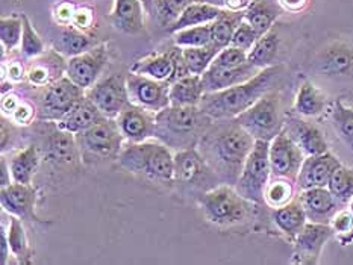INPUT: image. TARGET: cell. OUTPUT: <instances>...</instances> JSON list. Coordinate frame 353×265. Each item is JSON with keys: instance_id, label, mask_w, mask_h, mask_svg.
<instances>
[{"instance_id": "f6af8a7d", "label": "cell", "mask_w": 353, "mask_h": 265, "mask_svg": "<svg viewBox=\"0 0 353 265\" xmlns=\"http://www.w3.org/2000/svg\"><path fill=\"white\" fill-rule=\"evenodd\" d=\"M21 20H23V35H21V43H20V50L25 58L35 59L46 52L44 43L40 38V35L37 34L32 23H30V20L25 14L21 15Z\"/></svg>"}, {"instance_id": "ffe728a7", "label": "cell", "mask_w": 353, "mask_h": 265, "mask_svg": "<svg viewBox=\"0 0 353 265\" xmlns=\"http://www.w3.org/2000/svg\"><path fill=\"white\" fill-rule=\"evenodd\" d=\"M259 72L261 68L255 67L252 63H249V61L243 65L232 68L210 67L208 70L202 74L205 93H214V91H221L240 85V83H244L250 81L252 78H255Z\"/></svg>"}, {"instance_id": "c3c4849f", "label": "cell", "mask_w": 353, "mask_h": 265, "mask_svg": "<svg viewBox=\"0 0 353 265\" xmlns=\"http://www.w3.org/2000/svg\"><path fill=\"white\" fill-rule=\"evenodd\" d=\"M38 109L34 105H30L28 102H21L15 111L12 112V116L10 117L15 125L19 126H29L30 123H34V120L37 118Z\"/></svg>"}, {"instance_id": "6da1fadb", "label": "cell", "mask_w": 353, "mask_h": 265, "mask_svg": "<svg viewBox=\"0 0 353 265\" xmlns=\"http://www.w3.org/2000/svg\"><path fill=\"white\" fill-rule=\"evenodd\" d=\"M255 142L235 118L214 120L199 141L197 150L217 174L220 184L235 187Z\"/></svg>"}, {"instance_id": "f1b7e54d", "label": "cell", "mask_w": 353, "mask_h": 265, "mask_svg": "<svg viewBox=\"0 0 353 265\" xmlns=\"http://www.w3.org/2000/svg\"><path fill=\"white\" fill-rule=\"evenodd\" d=\"M327 100L323 91L314 85L312 82H303L299 88L294 100V111L301 117H319L326 111Z\"/></svg>"}, {"instance_id": "f907efd6", "label": "cell", "mask_w": 353, "mask_h": 265, "mask_svg": "<svg viewBox=\"0 0 353 265\" xmlns=\"http://www.w3.org/2000/svg\"><path fill=\"white\" fill-rule=\"evenodd\" d=\"M25 68H23L20 61H12L6 65V63L2 64V81L8 78V81L11 82H20L25 79Z\"/></svg>"}, {"instance_id": "74e56055", "label": "cell", "mask_w": 353, "mask_h": 265, "mask_svg": "<svg viewBox=\"0 0 353 265\" xmlns=\"http://www.w3.org/2000/svg\"><path fill=\"white\" fill-rule=\"evenodd\" d=\"M8 241H10L11 253L14 257H17L20 264H30V257H32V250L29 246V240L26 237L25 227L21 224V220L19 217L10 215V226H8Z\"/></svg>"}, {"instance_id": "d6986e66", "label": "cell", "mask_w": 353, "mask_h": 265, "mask_svg": "<svg viewBox=\"0 0 353 265\" xmlns=\"http://www.w3.org/2000/svg\"><path fill=\"white\" fill-rule=\"evenodd\" d=\"M311 223L331 224L334 215L339 212L340 202L329 191L327 187L302 189L297 197Z\"/></svg>"}, {"instance_id": "ac0fdd59", "label": "cell", "mask_w": 353, "mask_h": 265, "mask_svg": "<svg viewBox=\"0 0 353 265\" xmlns=\"http://www.w3.org/2000/svg\"><path fill=\"white\" fill-rule=\"evenodd\" d=\"M340 165L341 162L339 161V158L334 156L331 151H326V153L321 155L306 156L302 164V169L299 171L296 185L301 191L310 188L327 187L334 171Z\"/></svg>"}, {"instance_id": "b9f144b4", "label": "cell", "mask_w": 353, "mask_h": 265, "mask_svg": "<svg viewBox=\"0 0 353 265\" xmlns=\"http://www.w3.org/2000/svg\"><path fill=\"white\" fill-rule=\"evenodd\" d=\"M327 189L340 203H349L353 197V170L341 164L331 176Z\"/></svg>"}, {"instance_id": "5bb4252c", "label": "cell", "mask_w": 353, "mask_h": 265, "mask_svg": "<svg viewBox=\"0 0 353 265\" xmlns=\"http://www.w3.org/2000/svg\"><path fill=\"white\" fill-rule=\"evenodd\" d=\"M106 64H108L106 45H94L93 49L83 52L78 56L68 58L65 76L82 89H88L101 79Z\"/></svg>"}, {"instance_id": "484cf974", "label": "cell", "mask_w": 353, "mask_h": 265, "mask_svg": "<svg viewBox=\"0 0 353 265\" xmlns=\"http://www.w3.org/2000/svg\"><path fill=\"white\" fill-rule=\"evenodd\" d=\"M205 96L202 76L185 74L170 83L168 97L173 106H201Z\"/></svg>"}, {"instance_id": "7bdbcfd3", "label": "cell", "mask_w": 353, "mask_h": 265, "mask_svg": "<svg viewBox=\"0 0 353 265\" xmlns=\"http://www.w3.org/2000/svg\"><path fill=\"white\" fill-rule=\"evenodd\" d=\"M23 35V20L21 15H11V17L0 19V41H2V55L5 52L17 49L21 43Z\"/></svg>"}, {"instance_id": "83f0119b", "label": "cell", "mask_w": 353, "mask_h": 265, "mask_svg": "<svg viewBox=\"0 0 353 265\" xmlns=\"http://www.w3.org/2000/svg\"><path fill=\"white\" fill-rule=\"evenodd\" d=\"M58 65H67V63L63 61V55H59V53L53 49L49 55H46V58L44 53L35 58L32 65L29 67L26 76L29 82L34 83L37 87L49 85V83L65 76V70H61V68L58 70Z\"/></svg>"}, {"instance_id": "836d02e7", "label": "cell", "mask_w": 353, "mask_h": 265, "mask_svg": "<svg viewBox=\"0 0 353 265\" xmlns=\"http://www.w3.org/2000/svg\"><path fill=\"white\" fill-rule=\"evenodd\" d=\"M278 52H279V36L272 29L261 36L255 43V45H253V47L248 52V61L263 70V68L276 65L274 61H276V56H278Z\"/></svg>"}, {"instance_id": "60d3db41", "label": "cell", "mask_w": 353, "mask_h": 265, "mask_svg": "<svg viewBox=\"0 0 353 265\" xmlns=\"http://www.w3.org/2000/svg\"><path fill=\"white\" fill-rule=\"evenodd\" d=\"M173 43L178 47H203L212 43L211 25L185 28L173 32Z\"/></svg>"}, {"instance_id": "db71d44e", "label": "cell", "mask_w": 353, "mask_h": 265, "mask_svg": "<svg viewBox=\"0 0 353 265\" xmlns=\"http://www.w3.org/2000/svg\"><path fill=\"white\" fill-rule=\"evenodd\" d=\"M20 103H21L20 97L17 94L11 93V91H10V93L3 94L2 96V114H3V116L11 117L12 112L15 111V108H17Z\"/></svg>"}, {"instance_id": "f5cc1de1", "label": "cell", "mask_w": 353, "mask_h": 265, "mask_svg": "<svg viewBox=\"0 0 353 265\" xmlns=\"http://www.w3.org/2000/svg\"><path fill=\"white\" fill-rule=\"evenodd\" d=\"M91 23H93V14L88 10H76L74 15H73V21L72 25L76 26L78 29L83 30V29H88L91 26Z\"/></svg>"}, {"instance_id": "8d00e7d4", "label": "cell", "mask_w": 353, "mask_h": 265, "mask_svg": "<svg viewBox=\"0 0 353 265\" xmlns=\"http://www.w3.org/2000/svg\"><path fill=\"white\" fill-rule=\"evenodd\" d=\"M221 49L217 44L211 43L210 45L203 47H183L182 49V61L183 67L188 74H199L202 76L208 70L214 58Z\"/></svg>"}, {"instance_id": "603a6c76", "label": "cell", "mask_w": 353, "mask_h": 265, "mask_svg": "<svg viewBox=\"0 0 353 265\" xmlns=\"http://www.w3.org/2000/svg\"><path fill=\"white\" fill-rule=\"evenodd\" d=\"M287 132L291 135L299 147L303 150L306 156H314V155H321L329 151L327 141L325 140L323 132L320 129L306 121L303 118H291L287 126Z\"/></svg>"}, {"instance_id": "ab89813d", "label": "cell", "mask_w": 353, "mask_h": 265, "mask_svg": "<svg viewBox=\"0 0 353 265\" xmlns=\"http://www.w3.org/2000/svg\"><path fill=\"white\" fill-rule=\"evenodd\" d=\"M294 184L296 182L282 179V178H273L268 182L264 194V203L268 206L276 209L281 208L283 204L290 203L294 199Z\"/></svg>"}, {"instance_id": "ee69618b", "label": "cell", "mask_w": 353, "mask_h": 265, "mask_svg": "<svg viewBox=\"0 0 353 265\" xmlns=\"http://www.w3.org/2000/svg\"><path fill=\"white\" fill-rule=\"evenodd\" d=\"M193 0H155L153 12H155L159 23L165 28L173 26L181 14Z\"/></svg>"}, {"instance_id": "680465c9", "label": "cell", "mask_w": 353, "mask_h": 265, "mask_svg": "<svg viewBox=\"0 0 353 265\" xmlns=\"http://www.w3.org/2000/svg\"><path fill=\"white\" fill-rule=\"evenodd\" d=\"M281 3L283 8H285V10L297 12V11L303 10L306 3H308V0H281Z\"/></svg>"}, {"instance_id": "11a10c76", "label": "cell", "mask_w": 353, "mask_h": 265, "mask_svg": "<svg viewBox=\"0 0 353 265\" xmlns=\"http://www.w3.org/2000/svg\"><path fill=\"white\" fill-rule=\"evenodd\" d=\"M0 242H2V244H0V262H2V265H6L8 256L11 253V247L10 241H8V231L3 223L0 226Z\"/></svg>"}, {"instance_id": "44dd1931", "label": "cell", "mask_w": 353, "mask_h": 265, "mask_svg": "<svg viewBox=\"0 0 353 265\" xmlns=\"http://www.w3.org/2000/svg\"><path fill=\"white\" fill-rule=\"evenodd\" d=\"M316 64L331 78H349L353 74V47L341 41L331 43L319 53Z\"/></svg>"}, {"instance_id": "e575fe53", "label": "cell", "mask_w": 353, "mask_h": 265, "mask_svg": "<svg viewBox=\"0 0 353 265\" xmlns=\"http://www.w3.org/2000/svg\"><path fill=\"white\" fill-rule=\"evenodd\" d=\"M49 153L53 159H57L59 162H65V164L73 162L79 153L76 136L70 132L64 131V129H61L57 123L55 129L50 132Z\"/></svg>"}, {"instance_id": "4dcf8cb0", "label": "cell", "mask_w": 353, "mask_h": 265, "mask_svg": "<svg viewBox=\"0 0 353 265\" xmlns=\"http://www.w3.org/2000/svg\"><path fill=\"white\" fill-rule=\"evenodd\" d=\"M8 161H10L12 182L29 185L40 165V153L35 146H28L26 149L19 150Z\"/></svg>"}, {"instance_id": "94428289", "label": "cell", "mask_w": 353, "mask_h": 265, "mask_svg": "<svg viewBox=\"0 0 353 265\" xmlns=\"http://www.w3.org/2000/svg\"><path fill=\"white\" fill-rule=\"evenodd\" d=\"M349 211L352 212V214H353V197H352V199H350V202H349Z\"/></svg>"}, {"instance_id": "e0dca14e", "label": "cell", "mask_w": 353, "mask_h": 265, "mask_svg": "<svg viewBox=\"0 0 353 265\" xmlns=\"http://www.w3.org/2000/svg\"><path fill=\"white\" fill-rule=\"evenodd\" d=\"M334 229L331 224L308 222L297 235L294 242V262L297 264H317L326 242L331 240Z\"/></svg>"}, {"instance_id": "d4e9b609", "label": "cell", "mask_w": 353, "mask_h": 265, "mask_svg": "<svg viewBox=\"0 0 353 265\" xmlns=\"http://www.w3.org/2000/svg\"><path fill=\"white\" fill-rule=\"evenodd\" d=\"M106 117L101 112V109L90 100L87 96H83L81 100L73 106V109L67 116L58 121V126L64 131L73 135H78L87 129L93 127L97 123H102Z\"/></svg>"}, {"instance_id": "52a82bcc", "label": "cell", "mask_w": 353, "mask_h": 265, "mask_svg": "<svg viewBox=\"0 0 353 265\" xmlns=\"http://www.w3.org/2000/svg\"><path fill=\"white\" fill-rule=\"evenodd\" d=\"M268 150H270V141L256 140L235 184L236 191L252 203H264L265 188L272 179Z\"/></svg>"}, {"instance_id": "91938a15", "label": "cell", "mask_w": 353, "mask_h": 265, "mask_svg": "<svg viewBox=\"0 0 353 265\" xmlns=\"http://www.w3.org/2000/svg\"><path fill=\"white\" fill-rule=\"evenodd\" d=\"M140 2L143 3L145 12L153 14V5H155V0H140Z\"/></svg>"}, {"instance_id": "6f0895ef", "label": "cell", "mask_w": 353, "mask_h": 265, "mask_svg": "<svg viewBox=\"0 0 353 265\" xmlns=\"http://www.w3.org/2000/svg\"><path fill=\"white\" fill-rule=\"evenodd\" d=\"M0 169H2V176H0V185L8 187L12 184V174L10 169V161L5 156L0 159Z\"/></svg>"}, {"instance_id": "f546056e", "label": "cell", "mask_w": 353, "mask_h": 265, "mask_svg": "<svg viewBox=\"0 0 353 265\" xmlns=\"http://www.w3.org/2000/svg\"><path fill=\"white\" fill-rule=\"evenodd\" d=\"M221 8H217L210 3L203 2H196L193 0L187 8L185 11L181 14L178 21L174 23L173 26L168 28L170 32H176V30L185 29V28H193V26H201V25H211V23L216 20L221 14Z\"/></svg>"}, {"instance_id": "7c38bea8", "label": "cell", "mask_w": 353, "mask_h": 265, "mask_svg": "<svg viewBox=\"0 0 353 265\" xmlns=\"http://www.w3.org/2000/svg\"><path fill=\"white\" fill-rule=\"evenodd\" d=\"M126 85L130 103L157 114L170 105V97H168L170 83L168 82H161L149 78V76L129 72L126 76Z\"/></svg>"}, {"instance_id": "9a60e30c", "label": "cell", "mask_w": 353, "mask_h": 265, "mask_svg": "<svg viewBox=\"0 0 353 265\" xmlns=\"http://www.w3.org/2000/svg\"><path fill=\"white\" fill-rule=\"evenodd\" d=\"M174 180L182 185L203 187L205 184L220 180L217 174L206 164L197 147L174 151Z\"/></svg>"}, {"instance_id": "7a4b0ae2", "label": "cell", "mask_w": 353, "mask_h": 265, "mask_svg": "<svg viewBox=\"0 0 353 265\" xmlns=\"http://www.w3.org/2000/svg\"><path fill=\"white\" fill-rule=\"evenodd\" d=\"M281 65L263 68L255 78L231 88L205 93L201 109L208 114L212 120L235 118L241 112L248 111L259 97L273 89V82L279 76Z\"/></svg>"}, {"instance_id": "bcb514c9", "label": "cell", "mask_w": 353, "mask_h": 265, "mask_svg": "<svg viewBox=\"0 0 353 265\" xmlns=\"http://www.w3.org/2000/svg\"><path fill=\"white\" fill-rule=\"evenodd\" d=\"M244 63H248V52L234 47V45H228V47L221 49L217 53V56L214 58L210 67L232 68V67L243 65Z\"/></svg>"}, {"instance_id": "ba28073f", "label": "cell", "mask_w": 353, "mask_h": 265, "mask_svg": "<svg viewBox=\"0 0 353 265\" xmlns=\"http://www.w3.org/2000/svg\"><path fill=\"white\" fill-rule=\"evenodd\" d=\"M74 136L81 158L85 159V161L117 159L126 142L117 126L116 118H106L102 123H97Z\"/></svg>"}, {"instance_id": "30bf717a", "label": "cell", "mask_w": 353, "mask_h": 265, "mask_svg": "<svg viewBox=\"0 0 353 265\" xmlns=\"http://www.w3.org/2000/svg\"><path fill=\"white\" fill-rule=\"evenodd\" d=\"M85 96L106 118H117L119 114L130 103L126 76L120 73L99 79L93 87L85 89Z\"/></svg>"}, {"instance_id": "d590c367", "label": "cell", "mask_w": 353, "mask_h": 265, "mask_svg": "<svg viewBox=\"0 0 353 265\" xmlns=\"http://www.w3.org/2000/svg\"><path fill=\"white\" fill-rule=\"evenodd\" d=\"M276 19H278V11L270 3H267L265 0H252L249 6L244 10V20L261 36L273 29Z\"/></svg>"}, {"instance_id": "3957f363", "label": "cell", "mask_w": 353, "mask_h": 265, "mask_svg": "<svg viewBox=\"0 0 353 265\" xmlns=\"http://www.w3.org/2000/svg\"><path fill=\"white\" fill-rule=\"evenodd\" d=\"M212 123L214 120L201 106L168 105L157 114L155 138L176 151L193 149Z\"/></svg>"}, {"instance_id": "9f6ffc18", "label": "cell", "mask_w": 353, "mask_h": 265, "mask_svg": "<svg viewBox=\"0 0 353 265\" xmlns=\"http://www.w3.org/2000/svg\"><path fill=\"white\" fill-rule=\"evenodd\" d=\"M74 11L76 10H73V5H70V3H61L57 8V20L59 23H64V25H67V23H72Z\"/></svg>"}, {"instance_id": "cb8c5ba5", "label": "cell", "mask_w": 353, "mask_h": 265, "mask_svg": "<svg viewBox=\"0 0 353 265\" xmlns=\"http://www.w3.org/2000/svg\"><path fill=\"white\" fill-rule=\"evenodd\" d=\"M144 6L140 0H114L110 15L111 25L128 35H137L144 29Z\"/></svg>"}, {"instance_id": "4fadbf2b", "label": "cell", "mask_w": 353, "mask_h": 265, "mask_svg": "<svg viewBox=\"0 0 353 265\" xmlns=\"http://www.w3.org/2000/svg\"><path fill=\"white\" fill-rule=\"evenodd\" d=\"M130 72L137 74L149 76L152 79L161 82L172 83L182 76L188 74L182 61V47L168 49L163 53H153V55L138 59L137 63L130 67Z\"/></svg>"}, {"instance_id": "277c9868", "label": "cell", "mask_w": 353, "mask_h": 265, "mask_svg": "<svg viewBox=\"0 0 353 265\" xmlns=\"http://www.w3.org/2000/svg\"><path fill=\"white\" fill-rule=\"evenodd\" d=\"M117 162L121 169L137 176L164 184H172L174 180V153L158 138L125 142Z\"/></svg>"}, {"instance_id": "8992f818", "label": "cell", "mask_w": 353, "mask_h": 265, "mask_svg": "<svg viewBox=\"0 0 353 265\" xmlns=\"http://www.w3.org/2000/svg\"><path fill=\"white\" fill-rule=\"evenodd\" d=\"M245 131L255 140L272 141L283 131V120L281 117V96L276 89H270L259 97L248 111L235 117Z\"/></svg>"}, {"instance_id": "1f68e13d", "label": "cell", "mask_w": 353, "mask_h": 265, "mask_svg": "<svg viewBox=\"0 0 353 265\" xmlns=\"http://www.w3.org/2000/svg\"><path fill=\"white\" fill-rule=\"evenodd\" d=\"M93 47H94L93 40L76 26L64 29L63 32L58 35L57 40L53 41V49H55L59 55H63L65 58L78 56L81 53Z\"/></svg>"}, {"instance_id": "5b68a950", "label": "cell", "mask_w": 353, "mask_h": 265, "mask_svg": "<svg viewBox=\"0 0 353 265\" xmlns=\"http://www.w3.org/2000/svg\"><path fill=\"white\" fill-rule=\"evenodd\" d=\"M201 208L212 224L231 226L249 217L252 202L236 191L235 187L220 184L210 188L201 197Z\"/></svg>"}, {"instance_id": "2e32d148", "label": "cell", "mask_w": 353, "mask_h": 265, "mask_svg": "<svg viewBox=\"0 0 353 265\" xmlns=\"http://www.w3.org/2000/svg\"><path fill=\"white\" fill-rule=\"evenodd\" d=\"M126 142H141L155 138L157 112L129 103L116 118Z\"/></svg>"}, {"instance_id": "9c48e42d", "label": "cell", "mask_w": 353, "mask_h": 265, "mask_svg": "<svg viewBox=\"0 0 353 265\" xmlns=\"http://www.w3.org/2000/svg\"><path fill=\"white\" fill-rule=\"evenodd\" d=\"M83 96H85V89L76 85L70 78L63 76L58 81L46 85L44 93L38 102L37 118L58 123Z\"/></svg>"}, {"instance_id": "681fc988", "label": "cell", "mask_w": 353, "mask_h": 265, "mask_svg": "<svg viewBox=\"0 0 353 265\" xmlns=\"http://www.w3.org/2000/svg\"><path fill=\"white\" fill-rule=\"evenodd\" d=\"M331 227L334 233L349 235L353 232V214L350 211H339L332 218Z\"/></svg>"}, {"instance_id": "d6a6232c", "label": "cell", "mask_w": 353, "mask_h": 265, "mask_svg": "<svg viewBox=\"0 0 353 265\" xmlns=\"http://www.w3.org/2000/svg\"><path fill=\"white\" fill-rule=\"evenodd\" d=\"M244 20V11H231L223 10L219 17L211 23L212 43L217 44L220 49L228 47L232 41V36L238 26Z\"/></svg>"}, {"instance_id": "816d5d0a", "label": "cell", "mask_w": 353, "mask_h": 265, "mask_svg": "<svg viewBox=\"0 0 353 265\" xmlns=\"http://www.w3.org/2000/svg\"><path fill=\"white\" fill-rule=\"evenodd\" d=\"M196 2L210 3L221 10H231V11H244L249 6L252 0H196Z\"/></svg>"}, {"instance_id": "7402d4cb", "label": "cell", "mask_w": 353, "mask_h": 265, "mask_svg": "<svg viewBox=\"0 0 353 265\" xmlns=\"http://www.w3.org/2000/svg\"><path fill=\"white\" fill-rule=\"evenodd\" d=\"M35 200V189L30 184L26 185L12 182L11 185L2 187V193H0V202H2L3 211L10 215L19 217L20 220H37Z\"/></svg>"}, {"instance_id": "7dc6e473", "label": "cell", "mask_w": 353, "mask_h": 265, "mask_svg": "<svg viewBox=\"0 0 353 265\" xmlns=\"http://www.w3.org/2000/svg\"><path fill=\"white\" fill-rule=\"evenodd\" d=\"M261 35L256 32L255 29H253L248 21L243 20V23L238 29L235 30V34L232 36V41L229 45H234V47L241 49L244 52H249L255 43L259 40Z\"/></svg>"}, {"instance_id": "6125c7cd", "label": "cell", "mask_w": 353, "mask_h": 265, "mask_svg": "<svg viewBox=\"0 0 353 265\" xmlns=\"http://www.w3.org/2000/svg\"><path fill=\"white\" fill-rule=\"evenodd\" d=\"M350 106L353 108V96H352V103H350Z\"/></svg>"}, {"instance_id": "8fae6325", "label": "cell", "mask_w": 353, "mask_h": 265, "mask_svg": "<svg viewBox=\"0 0 353 265\" xmlns=\"http://www.w3.org/2000/svg\"><path fill=\"white\" fill-rule=\"evenodd\" d=\"M268 155H270L272 178H282L293 182L297 180L306 155L299 147V144L291 138L285 127L270 141Z\"/></svg>"}, {"instance_id": "f35d334b", "label": "cell", "mask_w": 353, "mask_h": 265, "mask_svg": "<svg viewBox=\"0 0 353 265\" xmlns=\"http://www.w3.org/2000/svg\"><path fill=\"white\" fill-rule=\"evenodd\" d=\"M332 126L339 138L353 151V108L341 100H335L331 111Z\"/></svg>"}, {"instance_id": "4316f807", "label": "cell", "mask_w": 353, "mask_h": 265, "mask_svg": "<svg viewBox=\"0 0 353 265\" xmlns=\"http://www.w3.org/2000/svg\"><path fill=\"white\" fill-rule=\"evenodd\" d=\"M273 222L276 227L287 237L294 241L299 233L302 232L303 227L308 223V217L299 199H293L290 203L283 204L281 208L273 211Z\"/></svg>"}]
</instances>
